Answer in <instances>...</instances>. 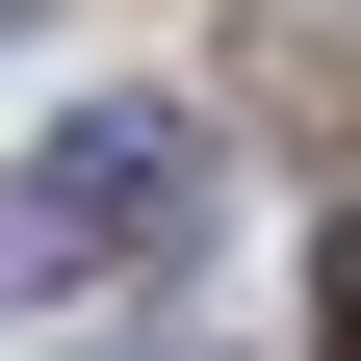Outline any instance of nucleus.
<instances>
[{
    "label": "nucleus",
    "mask_w": 361,
    "mask_h": 361,
    "mask_svg": "<svg viewBox=\"0 0 361 361\" xmlns=\"http://www.w3.org/2000/svg\"><path fill=\"white\" fill-rule=\"evenodd\" d=\"M207 233V129L180 104H78L52 155L0 180V284H129V258H180Z\"/></svg>",
    "instance_id": "f257e3e1"
}]
</instances>
